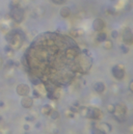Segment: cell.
<instances>
[{
    "label": "cell",
    "instance_id": "obj_4",
    "mask_svg": "<svg viewBox=\"0 0 133 134\" xmlns=\"http://www.w3.org/2000/svg\"><path fill=\"white\" fill-rule=\"evenodd\" d=\"M29 86L27 85V84H24V83H21V84H19L18 86H17V88H16V93L18 94V95H20V96H27L28 95V93H29Z\"/></svg>",
    "mask_w": 133,
    "mask_h": 134
},
{
    "label": "cell",
    "instance_id": "obj_2",
    "mask_svg": "<svg viewBox=\"0 0 133 134\" xmlns=\"http://www.w3.org/2000/svg\"><path fill=\"white\" fill-rule=\"evenodd\" d=\"M112 75L115 79L117 80H122L125 77V71L122 65H114L112 68Z\"/></svg>",
    "mask_w": 133,
    "mask_h": 134
},
{
    "label": "cell",
    "instance_id": "obj_6",
    "mask_svg": "<svg viewBox=\"0 0 133 134\" xmlns=\"http://www.w3.org/2000/svg\"><path fill=\"white\" fill-rule=\"evenodd\" d=\"M123 39H124V42H125L127 45H131V44H132V32H131V29H130L129 27H126V28L124 29Z\"/></svg>",
    "mask_w": 133,
    "mask_h": 134
},
{
    "label": "cell",
    "instance_id": "obj_5",
    "mask_svg": "<svg viewBox=\"0 0 133 134\" xmlns=\"http://www.w3.org/2000/svg\"><path fill=\"white\" fill-rule=\"evenodd\" d=\"M93 28H94L96 31H98V32L102 31V30L105 28V23H104V21H103L102 19H100V18L95 19V21H94V23H93Z\"/></svg>",
    "mask_w": 133,
    "mask_h": 134
},
{
    "label": "cell",
    "instance_id": "obj_15",
    "mask_svg": "<svg viewBox=\"0 0 133 134\" xmlns=\"http://www.w3.org/2000/svg\"><path fill=\"white\" fill-rule=\"evenodd\" d=\"M40 97H41V93L36 88H33V91H32V98L33 99H39Z\"/></svg>",
    "mask_w": 133,
    "mask_h": 134
},
{
    "label": "cell",
    "instance_id": "obj_16",
    "mask_svg": "<svg viewBox=\"0 0 133 134\" xmlns=\"http://www.w3.org/2000/svg\"><path fill=\"white\" fill-rule=\"evenodd\" d=\"M106 108H107V110H108L109 113L113 114V113H114V109H115V105H113V104H108Z\"/></svg>",
    "mask_w": 133,
    "mask_h": 134
},
{
    "label": "cell",
    "instance_id": "obj_17",
    "mask_svg": "<svg viewBox=\"0 0 133 134\" xmlns=\"http://www.w3.org/2000/svg\"><path fill=\"white\" fill-rule=\"evenodd\" d=\"M19 3H20V0H12V1H11V9L18 8Z\"/></svg>",
    "mask_w": 133,
    "mask_h": 134
},
{
    "label": "cell",
    "instance_id": "obj_9",
    "mask_svg": "<svg viewBox=\"0 0 133 134\" xmlns=\"http://www.w3.org/2000/svg\"><path fill=\"white\" fill-rule=\"evenodd\" d=\"M59 14H60V16H61L62 18H68V17H70V15H71V10H70V8H68V6H63V8L60 9Z\"/></svg>",
    "mask_w": 133,
    "mask_h": 134
},
{
    "label": "cell",
    "instance_id": "obj_14",
    "mask_svg": "<svg viewBox=\"0 0 133 134\" xmlns=\"http://www.w3.org/2000/svg\"><path fill=\"white\" fill-rule=\"evenodd\" d=\"M50 117L52 118V120H57L58 117H59V113H58V111H56V110H52L51 111V113H50Z\"/></svg>",
    "mask_w": 133,
    "mask_h": 134
},
{
    "label": "cell",
    "instance_id": "obj_12",
    "mask_svg": "<svg viewBox=\"0 0 133 134\" xmlns=\"http://www.w3.org/2000/svg\"><path fill=\"white\" fill-rule=\"evenodd\" d=\"M113 44H112V42L111 41H109V40H106V41H104L103 42V47H104V49H106V50H110V49H112V46Z\"/></svg>",
    "mask_w": 133,
    "mask_h": 134
},
{
    "label": "cell",
    "instance_id": "obj_26",
    "mask_svg": "<svg viewBox=\"0 0 133 134\" xmlns=\"http://www.w3.org/2000/svg\"><path fill=\"white\" fill-rule=\"evenodd\" d=\"M4 106V102L3 101H0V107H3Z\"/></svg>",
    "mask_w": 133,
    "mask_h": 134
},
{
    "label": "cell",
    "instance_id": "obj_21",
    "mask_svg": "<svg viewBox=\"0 0 133 134\" xmlns=\"http://www.w3.org/2000/svg\"><path fill=\"white\" fill-rule=\"evenodd\" d=\"M110 35H111L112 39H116V38L119 36V32H117L116 30H112L111 33H110Z\"/></svg>",
    "mask_w": 133,
    "mask_h": 134
},
{
    "label": "cell",
    "instance_id": "obj_23",
    "mask_svg": "<svg viewBox=\"0 0 133 134\" xmlns=\"http://www.w3.org/2000/svg\"><path fill=\"white\" fill-rule=\"evenodd\" d=\"M114 12H115V11H114V9H112V8H108V9H107V13H108V14L113 15V14H114Z\"/></svg>",
    "mask_w": 133,
    "mask_h": 134
},
{
    "label": "cell",
    "instance_id": "obj_18",
    "mask_svg": "<svg viewBox=\"0 0 133 134\" xmlns=\"http://www.w3.org/2000/svg\"><path fill=\"white\" fill-rule=\"evenodd\" d=\"M92 134H105L102 130H100L99 128H94L92 130Z\"/></svg>",
    "mask_w": 133,
    "mask_h": 134
},
{
    "label": "cell",
    "instance_id": "obj_13",
    "mask_svg": "<svg viewBox=\"0 0 133 134\" xmlns=\"http://www.w3.org/2000/svg\"><path fill=\"white\" fill-rule=\"evenodd\" d=\"M30 81L33 83V85H39L40 83H42V81H41V79L39 78V77H35V76H31L30 77Z\"/></svg>",
    "mask_w": 133,
    "mask_h": 134
},
{
    "label": "cell",
    "instance_id": "obj_10",
    "mask_svg": "<svg viewBox=\"0 0 133 134\" xmlns=\"http://www.w3.org/2000/svg\"><path fill=\"white\" fill-rule=\"evenodd\" d=\"M41 111H42V113H43L44 115H50V113H51V111H52V107H51L49 104H46V105H44V106L42 107Z\"/></svg>",
    "mask_w": 133,
    "mask_h": 134
},
{
    "label": "cell",
    "instance_id": "obj_3",
    "mask_svg": "<svg viewBox=\"0 0 133 134\" xmlns=\"http://www.w3.org/2000/svg\"><path fill=\"white\" fill-rule=\"evenodd\" d=\"M101 116H102V113H101V111H100L98 108H95V107L87 108L86 117L92 118V120H98V118H100Z\"/></svg>",
    "mask_w": 133,
    "mask_h": 134
},
{
    "label": "cell",
    "instance_id": "obj_1",
    "mask_svg": "<svg viewBox=\"0 0 133 134\" xmlns=\"http://www.w3.org/2000/svg\"><path fill=\"white\" fill-rule=\"evenodd\" d=\"M11 17L17 23L22 22V20L24 19V11H23V9H21L20 6L12 9V11H11Z\"/></svg>",
    "mask_w": 133,
    "mask_h": 134
},
{
    "label": "cell",
    "instance_id": "obj_24",
    "mask_svg": "<svg viewBox=\"0 0 133 134\" xmlns=\"http://www.w3.org/2000/svg\"><path fill=\"white\" fill-rule=\"evenodd\" d=\"M129 90H130L131 93H133V81H132V80H131L130 83H129Z\"/></svg>",
    "mask_w": 133,
    "mask_h": 134
},
{
    "label": "cell",
    "instance_id": "obj_11",
    "mask_svg": "<svg viewBox=\"0 0 133 134\" xmlns=\"http://www.w3.org/2000/svg\"><path fill=\"white\" fill-rule=\"evenodd\" d=\"M106 40H107V34H106L105 32L100 31V32L97 34V41H98L99 43H103V42L106 41Z\"/></svg>",
    "mask_w": 133,
    "mask_h": 134
},
{
    "label": "cell",
    "instance_id": "obj_22",
    "mask_svg": "<svg viewBox=\"0 0 133 134\" xmlns=\"http://www.w3.org/2000/svg\"><path fill=\"white\" fill-rule=\"evenodd\" d=\"M25 120L28 121V122H32V121H34V117L33 116H30V115H26L25 116Z\"/></svg>",
    "mask_w": 133,
    "mask_h": 134
},
{
    "label": "cell",
    "instance_id": "obj_19",
    "mask_svg": "<svg viewBox=\"0 0 133 134\" xmlns=\"http://www.w3.org/2000/svg\"><path fill=\"white\" fill-rule=\"evenodd\" d=\"M51 1H52L54 4H58V5H60V4H63V3L65 2V0H51Z\"/></svg>",
    "mask_w": 133,
    "mask_h": 134
},
{
    "label": "cell",
    "instance_id": "obj_20",
    "mask_svg": "<svg viewBox=\"0 0 133 134\" xmlns=\"http://www.w3.org/2000/svg\"><path fill=\"white\" fill-rule=\"evenodd\" d=\"M121 50L123 51V53H124V54H127V53L129 52V48H128L127 46H124V45H122V46H121Z\"/></svg>",
    "mask_w": 133,
    "mask_h": 134
},
{
    "label": "cell",
    "instance_id": "obj_27",
    "mask_svg": "<svg viewBox=\"0 0 133 134\" xmlns=\"http://www.w3.org/2000/svg\"><path fill=\"white\" fill-rule=\"evenodd\" d=\"M1 121H2V116H1V115H0V122H1Z\"/></svg>",
    "mask_w": 133,
    "mask_h": 134
},
{
    "label": "cell",
    "instance_id": "obj_8",
    "mask_svg": "<svg viewBox=\"0 0 133 134\" xmlns=\"http://www.w3.org/2000/svg\"><path fill=\"white\" fill-rule=\"evenodd\" d=\"M94 90H95V92L96 93H98V94H102L104 91H105V84L103 83V82H100V81H98V82H96L95 84H94Z\"/></svg>",
    "mask_w": 133,
    "mask_h": 134
},
{
    "label": "cell",
    "instance_id": "obj_7",
    "mask_svg": "<svg viewBox=\"0 0 133 134\" xmlns=\"http://www.w3.org/2000/svg\"><path fill=\"white\" fill-rule=\"evenodd\" d=\"M32 104H33V101H32V98L28 97V96H24L21 100V105L24 107V108H31L32 107Z\"/></svg>",
    "mask_w": 133,
    "mask_h": 134
},
{
    "label": "cell",
    "instance_id": "obj_25",
    "mask_svg": "<svg viewBox=\"0 0 133 134\" xmlns=\"http://www.w3.org/2000/svg\"><path fill=\"white\" fill-rule=\"evenodd\" d=\"M23 128H24V130H25V131H28V130H29V126H28V125H24V126H23Z\"/></svg>",
    "mask_w": 133,
    "mask_h": 134
}]
</instances>
